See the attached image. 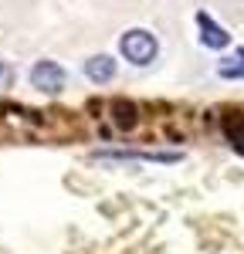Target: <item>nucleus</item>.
Here are the masks:
<instances>
[{
	"label": "nucleus",
	"mask_w": 244,
	"mask_h": 254,
	"mask_svg": "<svg viewBox=\"0 0 244 254\" xmlns=\"http://www.w3.org/2000/svg\"><path fill=\"white\" fill-rule=\"evenodd\" d=\"M122 55L132 64H149L156 58V38L149 31H129L122 34Z\"/></svg>",
	"instance_id": "1"
},
{
	"label": "nucleus",
	"mask_w": 244,
	"mask_h": 254,
	"mask_svg": "<svg viewBox=\"0 0 244 254\" xmlns=\"http://www.w3.org/2000/svg\"><path fill=\"white\" fill-rule=\"evenodd\" d=\"M31 81H34V88H41V92H58L61 85H64V71H61L55 61H38L31 68Z\"/></svg>",
	"instance_id": "2"
},
{
	"label": "nucleus",
	"mask_w": 244,
	"mask_h": 254,
	"mask_svg": "<svg viewBox=\"0 0 244 254\" xmlns=\"http://www.w3.org/2000/svg\"><path fill=\"white\" fill-rule=\"evenodd\" d=\"M197 24H200V31H203L200 38H203L207 48H227V44H231V34H227L224 27H217L207 14H197Z\"/></svg>",
	"instance_id": "3"
},
{
	"label": "nucleus",
	"mask_w": 244,
	"mask_h": 254,
	"mask_svg": "<svg viewBox=\"0 0 244 254\" xmlns=\"http://www.w3.org/2000/svg\"><path fill=\"white\" fill-rule=\"evenodd\" d=\"M85 75L92 81H112L116 75V61L109 58V55H95V58L85 61Z\"/></svg>",
	"instance_id": "4"
},
{
	"label": "nucleus",
	"mask_w": 244,
	"mask_h": 254,
	"mask_svg": "<svg viewBox=\"0 0 244 254\" xmlns=\"http://www.w3.org/2000/svg\"><path fill=\"white\" fill-rule=\"evenodd\" d=\"M221 78H244V48L234 58L221 61Z\"/></svg>",
	"instance_id": "5"
},
{
	"label": "nucleus",
	"mask_w": 244,
	"mask_h": 254,
	"mask_svg": "<svg viewBox=\"0 0 244 254\" xmlns=\"http://www.w3.org/2000/svg\"><path fill=\"white\" fill-rule=\"evenodd\" d=\"M227 139L234 142V149H238V153H244V116L227 119Z\"/></svg>",
	"instance_id": "6"
},
{
	"label": "nucleus",
	"mask_w": 244,
	"mask_h": 254,
	"mask_svg": "<svg viewBox=\"0 0 244 254\" xmlns=\"http://www.w3.org/2000/svg\"><path fill=\"white\" fill-rule=\"evenodd\" d=\"M112 112H116V122H119L122 129H132V126H136V109H132L129 102H116Z\"/></svg>",
	"instance_id": "7"
},
{
	"label": "nucleus",
	"mask_w": 244,
	"mask_h": 254,
	"mask_svg": "<svg viewBox=\"0 0 244 254\" xmlns=\"http://www.w3.org/2000/svg\"><path fill=\"white\" fill-rule=\"evenodd\" d=\"M10 81H14L10 64H3V61H0V92H3V88H10Z\"/></svg>",
	"instance_id": "8"
}]
</instances>
